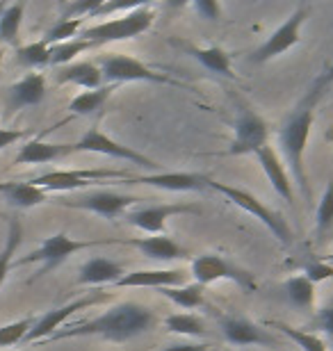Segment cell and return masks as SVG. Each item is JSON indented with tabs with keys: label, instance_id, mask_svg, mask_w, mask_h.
I'll use <instances>...</instances> for the list:
<instances>
[{
	"label": "cell",
	"instance_id": "6da1fadb",
	"mask_svg": "<svg viewBox=\"0 0 333 351\" xmlns=\"http://www.w3.org/2000/svg\"><path fill=\"white\" fill-rule=\"evenodd\" d=\"M331 82H333V66H329L327 71L310 85L306 96L301 98L295 112L288 117L286 125L279 130V142H281L283 156H286V162L290 167V171H292L295 180L299 182L301 192L306 196H310V189L306 182V169H303V151H306L310 128H313V121H315V108Z\"/></svg>",
	"mask_w": 333,
	"mask_h": 351
},
{
	"label": "cell",
	"instance_id": "7a4b0ae2",
	"mask_svg": "<svg viewBox=\"0 0 333 351\" xmlns=\"http://www.w3.org/2000/svg\"><path fill=\"white\" fill-rule=\"evenodd\" d=\"M158 324V317L151 308L126 301L119 304L94 319H87L82 324H76L67 331L53 333L48 340H67V338H87V335H98V338L112 340V342H126L137 335L151 331Z\"/></svg>",
	"mask_w": 333,
	"mask_h": 351
},
{
	"label": "cell",
	"instance_id": "3957f363",
	"mask_svg": "<svg viewBox=\"0 0 333 351\" xmlns=\"http://www.w3.org/2000/svg\"><path fill=\"white\" fill-rule=\"evenodd\" d=\"M155 14L148 5L139 7V10L124 14V16L103 21V23L82 27L78 37L89 41L91 46H103V44H115V41H126L133 37H139L144 34L148 27L153 25Z\"/></svg>",
	"mask_w": 333,
	"mask_h": 351
},
{
	"label": "cell",
	"instance_id": "277c9868",
	"mask_svg": "<svg viewBox=\"0 0 333 351\" xmlns=\"http://www.w3.org/2000/svg\"><path fill=\"white\" fill-rule=\"evenodd\" d=\"M208 189H215V192L224 194L226 199L233 203V206H238L240 210H244V213H249V215L256 217L258 221H263L265 226L274 233V237H279V240L286 244V247L292 244V230H290L288 221L283 219L281 215H276L272 208H267L263 201H258L251 192H246V189H240V187H233V185H224V182H217V180H212V178L208 182Z\"/></svg>",
	"mask_w": 333,
	"mask_h": 351
},
{
	"label": "cell",
	"instance_id": "5b68a950",
	"mask_svg": "<svg viewBox=\"0 0 333 351\" xmlns=\"http://www.w3.org/2000/svg\"><path fill=\"white\" fill-rule=\"evenodd\" d=\"M98 69H101L103 80H108L110 85H119V82H158V85L183 87L179 80L169 78L165 73L153 71L144 62L128 58V55H117V53L103 55V58L98 60Z\"/></svg>",
	"mask_w": 333,
	"mask_h": 351
},
{
	"label": "cell",
	"instance_id": "8992f818",
	"mask_svg": "<svg viewBox=\"0 0 333 351\" xmlns=\"http://www.w3.org/2000/svg\"><path fill=\"white\" fill-rule=\"evenodd\" d=\"M117 242L119 240H91V242H82V240H73V237H69L65 233H58V235L46 237L37 251H32L30 256L21 258L16 265L41 263V269L37 274V278H39V276H44V274L51 271V269H55L58 265L65 263L69 256L78 254V251L89 249V247H101V244H117Z\"/></svg>",
	"mask_w": 333,
	"mask_h": 351
},
{
	"label": "cell",
	"instance_id": "52a82bcc",
	"mask_svg": "<svg viewBox=\"0 0 333 351\" xmlns=\"http://www.w3.org/2000/svg\"><path fill=\"white\" fill-rule=\"evenodd\" d=\"M192 276L199 285H210L217 283V280H233V283H238L246 292L256 290V278H253L251 271L242 269V267H238L236 263L226 261L224 256L217 254H203L194 258Z\"/></svg>",
	"mask_w": 333,
	"mask_h": 351
},
{
	"label": "cell",
	"instance_id": "ba28073f",
	"mask_svg": "<svg viewBox=\"0 0 333 351\" xmlns=\"http://www.w3.org/2000/svg\"><path fill=\"white\" fill-rule=\"evenodd\" d=\"M73 149L76 151H87V153H101V156L124 160V162L137 165V167H141V169H146V171L160 169V165L155 162V160L141 156V153L128 149V146L115 142V139L105 135V132L98 128V125H94V128H89L87 132H84V135L73 144Z\"/></svg>",
	"mask_w": 333,
	"mask_h": 351
},
{
	"label": "cell",
	"instance_id": "9c48e42d",
	"mask_svg": "<svg viewBox=\"0 0 333 351\" xmlns=\"http://www.w3.org/2000/svg\"><path fill=\"white\" fill-rule=\"evenodd\" d=\"M105 178H128L126 171H110V169H55L44 176H37L30 182L44 192H73V189L89 187L94 180Z\"/></svg>",
	"mask_w": 333,
	"mask_h": 351
},
{
	"label": "cell",
	"instance_id": "30bf717a",
	"mask_svg": "<svg viewBox=\"0 0 333 351\" xmlns=\"http://www.w3.org/2000/svg\"><path fill=\"white\" fill-rule=\"evenodd\" d=\"M306 16H308V7L306 5L297 7V10L290 14V19L286 21V23H283L281 27H276V30L267 37L265 44L251 55V62L263 64V62L279 58V55H283L292 46L299 44L301 41V25H303V21H306Z\"/></svg>",
	"mask_w": 333,
	"mask_h": 351
},
{
	"label": "cell",
	"instance_id": "8fae6325",
	"mask_svg": "<svg viewBox=\"0 0 333 351\" xmlns=\"http://www.w3.org/2000/svg\"><path fill=\"white\" fill-rule=\"evenodd\" d=\"M137 199L130 194L108 192V189H96V192L80 194L76 199H62L60 206L73 208V210H87V213L101 215L105 219H117V217L126 215V210L133 208Z\"/></svg>",
	"mask_w": 333,
	"mask_h": 351
},
{
	"label": "cell",
	"instance_id": "7c38bea8",
	"mask_svg": "<svg viewBox=\"0 0 333 351\" xmlns=\"http://www.w3.org/2000/svg\"><path fill=\"white\" fill-rule=\"evenodd\" d=\"M269 128L256 112L242 110L236 121V137L229 149V156H256V153L267 146Z\"/></svg>",
	"mask_w": 333,
	"mask_h": 351
},
{
	"label": "cell",
	"instance_id": "4fadbf2b",
	"mask_svg": "<svg viewBox=\"0 0 333 351\" xmlns=\"http://www.w3.org/2000/svg\"><path fill=\"white\" fill-rule=\"evenodd\" d=\"M126 180L137 182V185H151L165 192H203L210 182L208 176L194 171H160L148 176H128Z\"/></svg>",
	"mask_w": 333,
	"mask_h": 351
},
{
	"label": "cell",
	"instance_id": "5bb4252c",
	"mask_svg": "<svg viewBox=\"0 0 333 351\" xmlns=\"http://www.w3.org/2000/svg\"><path fill=\"white\" fill-rule=\"evenodd\" d=\"M185 213H199V208L194 206H181V203H172V206H146V208H135L133 213L126 215V221L130 226H137L146 230L148 235H165L167 219H172L176 215Z\"/></svg>",
	"mask_w": 333,
	"mask_h": 351
},
{
	"label": "cell",
	"instance_id": "9a60e30c",
	"mask_svg": "<svg viewBox=\"0 0 333 351\" xmlns=\"http://www.w3.org/2000/svg\"><path fill=\"white\" fill-rule=\"evenodd\" d=\"M105 297H89V299H78V301H71V304L62 306V308H55V311L46 313L44 317H39L37 322L32 324L30 333L25 335V342H39V340H46L51 338V335L58 331V328L65 324V322L71 317L73 313L82 311V308H89L98 304V301H103Z\"/></svg>",
	"mask_w": 333,
	"mask_h": 351
},
{
	"label": "cell",
	"instance_id": "2e32d148",
	"mask_svg": "<svg viewBox=\"0 0 333 351\" xmlns=\"http://www.w3.org/2000/svg\"><path fill=\"white\" fill-rule=\"evenodd\" d=\"M190 274L185 269H139L124 274L117 287H179L185 285Z\"/></svg>",
	"mask_w": 333,
	"mask_h": 351
},
{
	"label": "cell",
	"instance_id": "e0dca14e",
	"mask_svg": "<svg viewBox=\"0 0 333 351\" xmlns=\"http://www.w3.org/2000/svg\"><path fill=\"white\" fill-rule=\"evenodd\" d=\"M260 167L265 169L269 182H272L274 192L281 196L283 201H288L290 206L295 203V189H292V182H290V176L286 171V167H283L279 153H276L272 146H263L258 153H256Z\"/></svg>",
	"mask_w": 333,
	"mask_h": 351
},
{
	"label": "cell",
	"instance_id": "ac0fdd59",
	"mask_svg": "<svg viewBox=\"0 0 333 351\" xmlns=\"http://www.w3.org/2000/svg\"><path fill=\"white\" fill-rule=\"evenodd\" d=\"M222 333L231 345H267L274 347V338L260 326L242 317H224Z\"/></svg>",
	"mask_w": 333,
	"mask_h": 351
},
{
	"label": "cell",
	"instance_id": "d6986e66",
	"mask_svg": "<svg viewBox=\"0 0 333 351\" xmlns=\"http://www.w3.org/2000/svg\"><path fill=\"white\" fill-rule=\"evenodd\" d=\"M126 244L139 249L146 258L158 261V263H172V261H181V258H190L187 249H183L179 242L172 240V237H167V235L139 237V240H128Z\"/></svg>",
	"mask_w": 333,
	"mask_h": 351
},
{
	"label": "cell",
	"instance_id": "ffe728a7",
	"mask_svg": "<svg viewBox=\"0 0 333 351\" xmlns=\"http://www.w3.org/2000/svg\"><path fill=\"white\" fill-rule=\"evenodd\" d=\"M73 144H51L44 139H30L21 146L19 156L14 158L16 165H46L73 153Z\"/></svg>",
	"mask_w": 333,
	"mask_h": 351
},
{
	"label": "cell",
	"instance_id": "44dd1931",
	"mask_svg": "<svg viewBox=\"0 0 333 351\" xmlns=\"http://www.w3.org/2000/svg\"><path fill=\"white\" fill-rule=\"evenodd\" d=\"M46 98V78L41 73H27L16 85L10 87V108L21 110L39 105Z\"/></svg>",
	"mask_w": 333,
	"mask_h": 351
},
{
	"label": "cell",
	"instance_id": "7402d4cb",
	"mask_svg": "<svg viewBox=\"0 0 333 351\" xmlns=\"http://www.w3.org/2000/svg\"><path fill=\"white\" fill-rule=\"evenodd\" d=\"M55 80L60 85H78L84 89H101L103 87V75L101 69L94 62H73V64L60 66Z\"/></svg>",
	"mask_w": 333,
	"mask_h": 351
},
{
	"label": "cell",
	"instance_id": "603a6c76",
	"mask_svg": "<svg viewBox=\"0 0 333 351\" xmlns=\"http://www.w3.org/2000/svg\"><path fill=\"white\" fill-rule=\"evenodd\" d=\"M124 276V267L117 265L108 258H91L80 267V280L82 285H103V283H119Z\"/></svg>",
	"mask_w": 333,
	"mask_h": 351
},
{
	"label": "cell",
	"instance_id": "cb8c5ba5",
	"mask_svg": "<svg viewBox=\"0 0 333 351\" xmlns=\"http://www.w3.org/2000/svg\"><path fill=\"white\" fill-rule=\"evenodd\" d=\"M187 53L199 62L201 66H205L208 71L217 73V75H224V78H236L233 73V66H231V55L219 46H210V48H196V46H185Z\"/></svg>",
	"mask_w": 333,
	"mask_h": 351
},
{
	"label": "cell",
	"instance_id": "d4e9b609",
	"mask_svg": "<svg viewBox=\"0 0 333 351\" xmlns=\"http://www.w3.org/2000/svg\"><path fill=\"white\" fill-rule=\"evenodd\" d=\"M0 194L16 208H34V206H39V203L48 201V194L44 189L34 187L30 180L27 182H0Z\"/></svg>",
	"mask_w": 333,
	"mask_h": 351
},
{
	"label": "cell",
	"instance_id": "484cf974",
	"mask_svg": "<svg viewBox=\"0 0 333 351\" xmlns=\"http://www.w3.org/2000/svg\"><path fill=\"white\" fill-rule=\"evenodd\" d=\"M112 91H115V85H108V87H101V89H91V91H82V94H78L73 101L69 103V110L73 112V114H80V117L94 114L96 110L103 108Z\"/></svg>",
	"mask_w": 333,
	"mask_h": 351
},
{
	"label": "cell",
	"instance_id": "4316f807",
	"mask_svg": "<svg viewBox=\"0 0 333 351\" xmlns=\"http://www.w3.org/2000/svg\"><path fill=\"white\" fill-rule=\"evenodd\" d=\"M162 297H167L169 301H174L176 306L185 308V311H194L205 304L203 299V285L199 283H190V285H179V287H162Z\"/></svg>",
	"mask_w": 333,
	"mask_h": 351
},
{
	"label": "cell",
	"instance_id": "83f0119b",
	"mask_svg": "<svg viewBox=\"0 0 333 351\" xmlns=\"http://www.w3.org/2000/svg\"><path fill=\"white\" fill-rule=\"evenodd\" d=\"M165 326H167V331L179 333V335H187V338H201V335H205L203 319L196 317V315H192V313L167 315Z\"/></svg>",
	"mask_w": 333,
	"mask_h": 351
},
{
	"label": "cell",
	"instance_id": "f1b7e54d",
	"mask_svg": "<svg viewBox=\"0 0 333 351\" xmlns=\"http://www.w3.org/2000/svg\"><path fill=\"white\" fill-rule=\"evenodd\" d=\"M25 5L23 3H12L7 5V10L0 16V41L5 44H16L19 32H21V21H23Z\"/></svg>",
	"mask_w": 333,
	"mask_h": 351
},
{
	"label": "cell",
	"instance_id": "f546056e",
	"mask_svg": "<svg viewBox=\"0 0 333 351\" xmlns=\"http://www.w3.org/2000/svg\"><path fill=\"white\" fill-rule=\"evenodd\" d=\"M286 294L295 306L299 308H313L315 301V285L306 276H292L286 280Z\"/></svg>",
	"mask_w": 333,
	"mask_h": 351
},
{
	"label": "cell",
	"instance_id": "4dcf8cb0",
	"mask_svg": "<svg viewBox=\"0 0 333 351\" xmlns=\"http://www.w3.org/2000/svg\"><path fill=\"white\" fill-rule=\"evenodd\" d=\"M89 48H94V46H91L89 41L80 39V37L65 41V44H55V46H51V64L53 66H67L80 53L89 51Z\"/></svg>",
	"mask_w": 333,
	"mask_h": 351
},
{
	"label": "cell",
	"instance_id": "1f68e13d",
	"mask_svg": "<svg viewBox=\"0 0 333 351\" xmlns=\"http://www.w3.org/2000/svg\"><path fill=\"white\" fill-rule=\"evenodd\" d=\"M16 58H19V64H23L27 69L46 66V64H51V46H48L44 39L34 41V44L21 46L16 51Z\"/></svg>",
	"mask_w": 333,
	"mask_h": 351
},
{
	"label": "cell",
	"instance_id": "d6a6232c",
	"mask_svg": "<svg viewBox=\"0 0 333 351\" xmlns=\"http://www.w3.org/2000/svg\"><path fill=\"white\" fill-rule=\"evenodd\" d=\"M21 235H23L21 221L19 219H12V223H10V235H7V244H5V249L0 251V285L5 283L7 274H10L12 258L16 256V249H19V244H21Z\"/></svg>",
	"mask_w": 333,
	"mask_h": 351
},
{
	"label": "cell",
	"instance_id": "836d02e7",
	"mask_svg": "<svg viewBox=\"0 0 333 351\" xmlns=\"http://www.w3.org/2000/svg\"><path fill=\"white\" fill-rule=\"evenodd\" d=\"M82 21L84 19H60L51 30L46 32V44L55 46V44H65L78 37V32L82 30Z\"/></svg>",
	"mask_w": 333,
	"mask_h": 351
},
{
	"label": "cell",
	"instance_id": "e575fe53",
	"mask_svg": "<svg viewBox=\"0 0 333 351\" xmlns=\"http://www.w3.org/2000/svg\"><path fill=\"white\" fill-rule=\"evenodd\" d=\"M281 328V333L283 335H288L290 340L295 342L297 347H301L303 351H329L327 349V345H324V342L317 338L315 333H308V331H299V328H295V326H288V324H276Z\"/></svg>",
	"mask_w": 333,
	"mask_h": 351
},
{
	"label": "cell",
	"instance_id": "d590c367",
	"mask_svg": "<svg viewBox=\"0 0 333 351\" xmlns=\"http://www.w3.org/2000/svg\"><path fill=\"white\" fill-rule=\"evenodd\" d=\"M315 226H317V233L320 235L329 233L333 228V180L327 182V189H324L322 201H320V206H317Z\"/></svg>",
	"mask_w": 333,
	"mask_h": 351
},
{
	"label": "cell",
	"instance_id": "8d00e7d4",
	"mask_svg": "<svg viewBox=\"0 0 333 351\" xmlns=\"http://www.w3.org/2000/svg\"><path fill=\"white\" fill-rule=\"evenodd\" d=\"M32 324H34V319L25 317V319L0 326V347H14V345H19L21 340H25V335L30 333Z\"/></svg>",
	"mask_w": 333,
	"mask_h": 351
},
{
	"label": "cell",
	"instance_id": "74e56055",
	"mask_svg": "<svg viewBox=\"0 0 333 351\" xmlns=\"http://www.w3.org/2000/svg\"><path fill=\"white\" fill-rule=\"evenodd\" d=\"M303 276H306L310 283H322V280H329L333 278V265L329 263H315V265H308L303 269Z\"/></svg>",
	"mask_w": 333,
	"mask_h": 351
},
{
	"label": "cell",
	"instance_id": "f35d334b",
	"mask_svg": "<svg viewBox=\"0 0 333 351\" xmlns=\"http://www.w3.org/2000/svg\"><path fill=\"white\" fill-rule=\"evenodd\" d=\"M192 7L201 14V19H208V21H217L219 19V12H222L215 0H196Z\"/></svg>",
	"mask_w": 333,
	"mask_h": 351
},
{
	"label": "cell",
	"instance_id": "ab89813d",
	"mask_svg": "<svg viewBox=\"0 0 333 351\" xmlns=\"http://www.w3.org/2000/svg\"><path fill=\"white\" fill-rule=\"evenodd\" d=\"M30 132L27 130H7V128H0V151L7 149V146L21 142L23 137H27Z\"/></svg>",
	"mask_w": 333,
	"mask_h": 351
},
{
	"label": "cell",
	"instance_id": "60d3db41",
	"mask_svg": "<svg viewBox=\"0 0 333 351\" xmlns=\"http://www.w3.org/2000/svg\"><path fill=\"white\" fill-rule=\"evenodd\" d=\"M317 326H320L324 333H329L333 338V304L327 306V308H322V311L317 313Z\"/></svg>",
	"mask_w": 333,
	"mask_h": 351
},
{
	"label": "cell",
	"instance_id": "b9f144b4",
	"mask_svg": "<svg viewBox=\"0 0 333 351\" xmlns=\"http://www.w3.org/2000/svg\"><path fill=\"white\" fill-rule=\"evenodd\" d=\"M162 351H208V345H203V342H179V345H169Z\"/></svg>",
	"mask_w": 333,
	"mask_h": 351
},
{
	"label": "cell",
	"instance_id": "7bdbcfd3",
	"mask_svg": "<svg viewBox=\"0 0 333 351\" xmlns=\"http://www.w3.org/2000/svg\"><path fill=\"white\" fill-rule=\"evenodd\" d=\"M5 10H7V3H3V0H0V16H3Z\"/></svg>",
	"mask_w": 333,
	"mask_h": 351
},
{
	"label": "cell",
	"instance_id": "ee69618b",
	"mask_svg": "<svg viewBox=\"0 0 333 351\" xmlns=\"http://www.w3.org/2000/svg\"><path fill=\"white\" fill-rule=\"evenodd\" d=\"M0 73H3V51H0Z\"/></svg>",
	"mask_w": 333,
	"mask_h": 351
},
{
	"label": "cell",
	"instance_id": "f6af8a7d",
	"mask_svg": "<svg viewBox=\"0 0 333 351\" xmlns=\"http://www.w3.org/2000/svg\"><path fill=\"white\" fill-rule=\"evenodd\" d=\"M329 265H333V256H331V258H329Z\"/></svg>",
	"mask_w": 333,
	"mask_h": 351
}]
</instances>
